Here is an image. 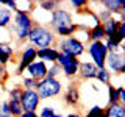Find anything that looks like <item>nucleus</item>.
Listing matches in <instances>:
<instances>
[{
	"instance_id": "nucleus-17",
	"label": "nucleus",
	"mask_w": 125,
	"mask_h": 117,
	"mask_svg": "<svg viewBox=\"0 0 125 117\" xmlns=\"http://www.w3.org/2000/svg\"><path fill=\"white\" fill-rule=\"evenodd\" d=\"M100 5L103 6V10H106L108 13H111L113 16L119 14L120 11L125 10V2L124 0H102Z\"/></svg>"
},
{
	"instance_id": "nucleus-16",
	"label": "nucleus",
	"mask_w": 125,
	"mask_h": 117,
	"mask_svg": "<svg viewBox=\"0 0 125 117\" xmlns=\"http://www.w3.org/2000/svg\"><path fill=\"white\" fill-rule=\"evenodd\" d=\"M120 22H122V20H119L116 16H113L109 20L102 23V27H103V33H105V39H109V38H114L116 36Z\"/></svg>"
},
{
	"instance_id": "nucleus-8",
	"label": "nucleus",
	"mask_w": 125,
	"mask_h": 117,
	"mask_svg": "<svg viewBox=\"0 0 125 117\" xmlns=\"http://www.w3.org/2000/svg\"><path fill=\"white\" fill-rule=\"evenodd\" d=\"M70 23H73L72 14H70L67 10H64V8H56V10L50 14L49 20H47V27L53 31L56 28H61V27H67Z\"/></svg>"
},
{
	"instance_id": "nucleus-2",
	"label": "nucleus",
	"mask_w": 125,
	"mask_h": 117,
	"mask_svg": "<svg viewBox=\"0 0 125 117\" xmlns=\"http://www.w3.org/2000/svg\"><path fill=\"white\" fill-rule=\"evenodd\" d=\"M27 42L31 47H34L36 50H39V49H45V47H53L56 44V36L47 25L34 22V25L31 27V30L28 33Z\"/></svg>"
},
{
	"instance_id": "nucleus-14",
	"label": "nucleus",
	"mask_w": 125,
	"mask_h": 117,
	"mask_svg": "<svg viewBox=\"0 0 125 117\" xmlns=\"http://www.w3.org/2000/svg\"><path fill=\"white\" fill-rule=\"evenodd\" d=\"M95 73H97V67L91 61H80V67H78V73H77V77L80 80L83 81L95 80Z\"/></svg>"
},
{
	"instance_id": "nucleus-13",
	"label": "nucleus",
	"mask_w": 125,
	"mask_h": 117,
	"mask_svg": "<svg viewBox=\"0 0 125 117\" xmlns=\"http://www.w3.org/2000/svg\"><path fill=\"white\" fill-rule=\"evenodd\" d=\"M47 67H49V64H45V62L36 59V61H33L28 67L25 69V72L28 73L27 77H30V78H33V80L39 81V80H42V78L47 77Z\"/></svg>"
},
{
	"instance_id": "nucleus-5",
	"label": "nucleus",
	"mask_w": 125,
	"mask_h": 117,
	"mask_svg": "<svg viewBox=\"0 0 125 117\" xmlns=\"http://www.w3.org/2000/svg\"><path fill=\"white\" fill-rule=\"evenodd\" d=\"M86 52H88V55L91 56V62L95 66L97 69L105 67V61H106L108 50H106V47H105L103 42H100V41L89 42L88 47H86Z\"/></svg>"
},
{
	"instance_id": "nucleus-3",
	"label": "nucleus",
	"mask_w": 125,
	"mask_h": 117,
	"mask_svg": "<svg viewBox=\"0 0 125 117\" xmlns=\"http://www.w3.org/2000/svg\"><path fill=\"white\" fill-rule=\"evenodd\" d=\"M56 50L60 53H64V55H70L73 58H78L80 59L81 55L86 53V45L81 39H78L77 36H70V38H66V39H56Z\"/></svg>"
},
{
	"instance_id": "nucleus-9",
	"label": "nucleus",
	"mask_w": 125,
	"mask_h": 117,
	"mask_svg": "<svg viewBox=\"0 0 125 117\" xmlns=\"http://www.w3.org/2000/svg\"><path fill=\"white\" fill-rule=\"evenodd\" d=\"M105 67L109 70V73L114 75H122L125 72V56L120 52H111L106 55V61H105Z\"/></svg>"
},
{
	"instance_id": "nucleus-27",
	"label": "nucleus",
	"mask_w": 125,
	"mask_h": 117,
	"mask_svg": "<svg viewBox=\"0 0 125 117\" xmlns=\"http://www.w3.org/2000/svg\"><path fill=\"white\" fill-rule=\"evenodd\" d=\"M38 117H62V116L58 114V112L55 111L53 108H50V106H42V108H39Z\"/></svg>"
},
{
	"instance_id": "nucleus-36",
	"label": "nucleus",
	"mask_w": 125,
	"mask_h": 117,
	"mask_svg": "<svg viewBox=\"0 0 125 117\" xmlns=\"http://www.w3.org/2000/svg\"><path fill=\"white\" fill-rule=\"evenodd\" d=\"M66 117H81V116L78 114V112H70V114H67Z\"/></svg>"
},
{
	"instance_id": "nucleus-25",
	"label": "nucleus",
	"mask_w": 125,
	"mask_h": 117,
	"mask_svg": "<svg viewBox=\"0 0 125 117\" xmlns=\"http://www.w3.org/2000/svg\"><path fill=\"white\" fill-rule=\"evenodd\" d=\"M105 114V108L100 106V105H94L91 109H88V112L83 117H103Z\"/></svg>"
},
{
	"instance_id": "nucleus-7",
	"label": "nucleus",
	"mask_w": 125,
	"mask_h": 117,
	"mask_svg": "<svg viewBox=\"0 0 125 117\" xmlns=\"http://www.w3.org/2000/svg\"><path fill=\"white\" fill-rule=\"evenodd\" d=\"M36 52L38 50L34 49V47H31L30 44H25L22 47V50L17 55V69H16V72H14L16 75H22V73L25 72V69L28 67L31 62L38 59Z\"/></svg>"
},
{
	"instance_id": "nucleus-6",
	"label": "nucleus",
	"mask_w": 125,
	"mask_h": 117,
	"mask_svg": "<svg viewBox=\"0 0 125 117\" xmlns=\"http://www.w3.org/2000/svg\"><path fill=\"white\" fill-rule=\"evenodd\" d=\"M56 64L61 67V73L66 78H77L78 67H80V59H78V58L60 53V56H58V59H56Z\"/></svg>"
},
{
	"instance_id": "nucleus-24",
	"label": "nucleus",
	"mask_w": 125,
	"mask_h": 117,
	"mask_svg": "<svg viewBox=\"0 0 125 117\" xmlns=\"http://www.w3.org/2000/svg\"><path fill=\"white\" fill-rule=\"evenodd\" d=\"M111 78L113 75L109 73V70L106 67H102V69H97V73H95V80H99L102 84H111Z\"/></svg>"
},
{
	"instance_id": "nucleus-11",
	"label": "nucleus",
	"mask_w": 125,
	"mask_h": 117,
	"mask_svg": "<svg viewBox=\"0 0 125 117\" xmlns=\"http://www.w3.org/2000/svg\"><path fill=\"white\" fill-rule=\"evenodd\" d=\"M23 89L21 86H14L13 89L8 94V106H10V112L13 117H21V114L23 112L22 105H21V94Z\"/></svg>"
},
{
	"instance_id": "nucleus-1",
	"label": "nucleus",
	"mask_w": 125,
	"mask_h": 117,
	"mask_svg": "<svg viewBox=\"0 0 125 117\" xmlns=\"http://www.w3.org/2000/svg\"><path fill=\"white\" fill-rule=\"evenodd\" d=\"M33 25H34V19L31 17V14L22 10V11L14 13L13 20L8 27V31L19 44H23L27 41V38H28V33Z\"/></svg>"
},
{
	"instance_id": "nucleus-20",
	"label": "nucleus",
	"mask_w": 125,
	"mask_h": 117,
	"mask_svg": "<svg viewBox=\"0 0 125 117\" xmlns=\"http://www.w3.org/2000/svg\"><path fill=\"white\" fill-rule=\"evenodd\" d=\"M88 39H89V42H94V41L103 42L105 41V33H103L102 23H95L94 27H91V28L88 30Z\"/></svg>"
},
{
	"instance_id": "nucleus-23",
	"label": "nucleus",
	"mask_w": 125,
	"mask_h": 117,
	"mask_svg": "<svg viewBox=\"0 0 125 117\" xmlns=\"http://www.w3.org/2000/svg\"><path fill=\"white\" fill-rule=\"evenodd\" d=\"M13 20V13L6 6L0 5V28H8Z\"/></svg>"
},
{
	"instance_id": "nucleus-22",
	"label": "nucleus",
	"mask_w": 125,
	"mask_h": 117,
	"mask_svg": "<svg viewBox=\"0 0 125 117\" xmlns=\"http://www.w3.org/2000/svg\"><path fill=\"white\" fill-rule=\"evenodd\" d=\"M62 2H60V0H42V2H39L38 3V8L41 11H44V13H49V14H52L56 8H60Z\"/></svg>"
},
{
	"instance_id": "nucleus-30",
	"label": "nucleus",
	"mask_w": 125,
	"mask_h": 117,
	"mask_svg": "<svg viewBox=\"0 0 125 117\" xmlns=\"http://www.w3.org/2000/svg\"><path fill=\"white\" fill-rule=\"evenodd\" d=\"M69 5L72 6L73 10H77V11H83L84 8L89 5V2H88V0H70Z\"/></svg>"
},
{
	"instance_id": "nucleus-37",
	"label": "nucleus",
	"mask_w": 125,
	"mask_h": 117,
	"mask_svg": "<svg viewBox=\"0 0 125 117\" xmlns=\"http://www.w3.org/2000/svg\"><path fill=\"white\" fill-rule=\"evenodd\" d=\"M103 117H105V114H103Z\"/></svg>"
},
{
	"instance_id": "nucleus-35",
	"label": "nucleus",
	"mask_w": 125,
	"mask_h": 117,
	"mask_svg": "<svg viewBox=\"0 0 125 117\" xmlns=\"http://www.w3.org/2000/svg\"><path fill=\"white\" fill-rule=\"evenodd\" d=\"M21 117H38V112H30V111H23Z\"/></svg>"
},
{
	"instance_id": "nucleus-33",
	"label": "nucleus",
	"mask_w": 125,
	"mask_h": 117,
	"mask_svg": "<svg viewBox=\"0 0 125 117\" xmlns=\"http://www.w3.org/2000/svg\"><path fill=\"white\" fill-rule=\"evenodd\" d=\"M117 95H119V103H122L125 105V89H124V86H117Z\"/></svg>"
},
{
	"instance_id": "nucleus-34",
	"label": "nucleus",
	"mask_w": 125,
	"mask_h": 117,
	"mask_svg": "<svg viewBox=\"0 0 125 117\" xmlns=\"http://www.w3.org/2000/svg\"><path fill=\"white\" fill-rule=\"evenodd\" d=\"M5 78H6V69L0 66V81H5Z\"/></svg>"
},
{
	"instance_id": "nucleus-4",
	"label": "nucleus",
	"mask_w": 125,
	"mask_h": 117,
	"mask_svg": "<svg viewBox=\"0 0 125 117\" xmlns=\"http://www.w3.org/2000/svg\"><path fill=\"white\" fill-rule=\"evenodd\" d=\"M34 91L38 92L41 100L55 98L62 92V84L58 78H42V80L38 81Z\"/></svg>"
},
{
	"instance_id": "nucleus-12",
	"label": "nucleus",
	"mask_w": 125,
	"mask_h": 117,
	"mask_svg": "<svg viewBox=\"0 0 125 117\" xmlns=\"http://www.w3.org/2000/svg\"><path fill=\"white\" fill-rule=\"evenodd\" d=\"M80 98H81V94H80V88H78L77 81H70L69 86L66 88L64 94H62L64 103L69 108H77L80 105Z\"/></svg>"
},
{
	"instance_id": "nucleus-28",
	"label": "nucleus",
	"mask_w": 125,
	"mask_h": 117,
	"mask_svg": "<svg viewBox=\"0 0 125 117\" xmlns=\"http://www.w3.org/2000/svg\"><path fill=\"white\" fill-rule=\"evenodd\" d=\"M61 75V67L56 64V62H53V64H49V67H47V77L45 78H58Z\"/></svg>"
},
{
	"instance_id": "nucleus-10",
	"label": "nucleus",
	"mask_w": 125,
	"mask_h": 117,
	"mask_svg": "<svg viewBox=\"0 0 125 117\" xmlns=\"http://www.w3.org/2000/svg\"><path fill=\"white\" fill-rule=\"evenodd\" d=\"M21 105L23 111L30 112H38L39 105H41V98H39L38 92L30 89V91H22L21 94Z\"/></svg>"
},
{
	"instance_id": "nucleus-29",
	"label": "nucleus",
	"mask_w": 125,
	"mask_h": 117,
	"mask_svg": "<svg viewBox=\"0 0 125 117\" xmlns=\"http://www.w3.org/2000/svg\"><path fill=\"white\" fill-rule=\"evenodd\" d=\"M36 84H38L36 80H33V78H30V77H23L22 78V86H21V88L23 89V91H30V89H33V91H34Z\"/></svg>"
},
{
	"instance_id": "nucleus-26",
	"label": "nucleus",
	"mask_w": 125,
	"mask_h": 117,
	"mask_svg": "<svg viewBox=\"0 0 125 117\" xmlns=\"http://www.w3.org/2000/svg\"><path fill=\"white\" fill-rule=\"evenodd\" d=\"M106 88H108V105L119 103V95H117V89H116V86L108 84Z\"/></svg>"
},
{
	"instance_id": "nucleus-32",
	"label": "nucleus",
	"mask_w": 125,
	"mask_h": 117,
	"mask_svg": "<svg viewBox=\"0 0 125 117\" xmlns=\"http://www.w3.org/2000/svg\"><path fill=\"white\" fill-rule=\"evenodd\" d=\"M95 16H97V19H99V22H100V23L106 22V20H109V19L113 17V14H111V13H108L106 10H99V11L95 13Z\"/></svg>"
},
{
	"instance_id": "nucleus-21",
	"label": "nucleus",
	"mask_w": 125,
	"mask_h": 117,
	"mask_svg": "<svg viewBox=\"0 0 125 117\" xmlns=\"http://www.w3.org/2000/svg\"><path fill=\"white\" fill-rule=\"evenodd\" d=\"M105 117H125V105L114 103L105 108Z\"/></svg>"
},
{
	"instance_id": "nucleus-19",
	"label": "nucleus",
	"mask_w": 125,
	"mask_h": 117,
	"mask_svg": "<svg viewBox=\"0 0 125 117\" xmlns=\"http://www.w3.org/2000/svg\"><path fill=\"white\" fill-rule=\"evenodd\" d=\"M77 31H78V23L73 22V23H70V25H67V27H61V28L53 30V34L56 36V39L58 38H60V39H66V38L73 36Z\"/></svg>"
},
{
	"instance_id": "nucleus-18",
	"label": "nucleus",
	"mask_w": 125,
	"mask_h": 117,
	"mask_svg": "<svg viewBox=\"0 0 125 117\" xmlns=\"http://www.w3.org/2000/svg\"><path fill=\"white\" fill-rule=\"evenodd\" d=\"M16 49L13 47V44H5V42H0V66H5L11 61V58L14 56Z\"/></svg>"
},
{
	"instance_id": "nucleus-15",
	"label": "nucleus",
	"mask_w": 125,
	"mask_h": 117,
	"mask_svg": "<svg viewBox=\"0 0 125 117\" xmlns=\"http://www.w3.org/2000/svg\"><path fill=\"white\" fill-rule=\"evenodd\" d=\"M36 56L39 61L45 62V64H53L56 62L58 56H60V52L56 50V47H45V49H39L36 52Z\"/></svg>"
},
{
	"instance_id": "nucleus-31",
	"label": "nucleus",
	"mask_w": 125,
	"mask_h": 117,
	"mask_svg": "<svg viewBox=\"0 0 125 117\" xmlns=\"http://www.w3.org/2000/svg\"><path fill=\"white\" fill-rule=\"evenodd\" d=\"M0 117H13L10 112V106H8V100H0Z\"/></svg>"
}]
</instances>
